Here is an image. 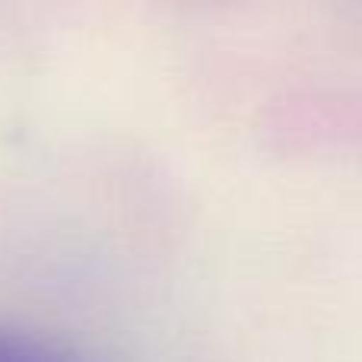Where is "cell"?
I'll list each match as a JSON object with an SVG mask.
<instances>
[{
    "label": "cell",
    "instance_id": "6da1fadb",
    "mask_svg": "<svg viewBox=\"0 0 362 362\" xmlns=\"http://www.w3.org/2000/svg\"><path fill=\"white\" fill-rule=\"evenodd\" d=\"M0 362H89L67 346L35 340L25 334L0 331Z\"/></svg>",
    "mask_w": 362,
    "mask_h": 362
}]
</instances>
